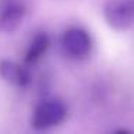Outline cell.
I'll return each instance as SVG.
<instances>
[{"mask_svg":"<svg viewBox=\"0 0 134 134\" xmlns=\"http://www.w3.org/2000/svg\"><path fill=\"white\" fill-rule=\"evenodd\" d=\"M67 117V107L62 100H44L34 108L31 126L36 130H47L59 126Z\"/></svg>","mask_w":134,"mask_h":134,"instance_id":"obj_1","label":"cell"},{"mask_svg":"<svg viewBox=\"0 0 134 134\" xmlns=\"http://www.w3.org/2000/svg\"><path fill=\"white\" fill-rule=\"evenodd\" d=\"M107 24L114 30H127L134 23V2L131 0H110L104 6Z\"/></svg>","mask_w":134,"mask_h":134,"instance_id":"obj_2","label":"cell"},{"mask_svg":"<svg viewBox=\"0 0 134 134\" xmlns=\"http://www.w3.org/2000/svg\"><path fill=\"white\" fill-rule=\"evenodd\" d=\"M62 43L64 52L73 59H86L90 54L91 47H93L90 34L84 29L80 27L69 29L63 34Z\"/></svg>","mask_w":134,"mask_h":134,"instance_id":"obj_3","label":"cell"},{"mask_svg":"<svg viewBox=\"0 0 134 134\" xmlns=\"http://www.w3.org/2000/svg\"><path fill=\"white\" fill-rule=\"evenodd\" d=\"M26 7L20 0H6L0 4V30L6 33L16 31L23 23Z\"/></svg>","mask_w":134,"mask_h":134,"instance_id":"obj_4","label":"cell"},{"mask_svg":"<svg viewBox=\"0 0 134 134\" xmlns=\"http://www.w3.org/2000/svg\"><path fill=\"white\" fill-rule=\"evenodd\" d=\"M0 77L17 87H26L31 81L30 71L26 67L10 60H0Z\"/></svg>","mask_w":134,"mask_h":134,"instance_id":"obj_5","label":"cell"},{"mask_svg":"<svg viewBox=\"0 0 134 134\" xmlns=\"http://www.w3.org/2000/svg\"><path fill=\"white\" fill-rule=\"evenodd\" d=\"M49 49V37H47L46 33H39L34 36V39L31 40L30 46L27 49L26 53V60L27 64H33V63H37L41 57L44 56V53Z\"/></svg>","mask_w":134,"mask_h":134,"instance_id":"obj_6","label":"cell"},{"mask_svg":"<svg viewBox=\"0 0 134 134\" xmlns=\"http://www.w3.org/2000/svg\"><path fill=\"white\" fill-rule=\"evenodd\" d=\"M113 134H133V133L129 131V130H126V129H120V130H116Z\"/></svg>","mask_w":134,"mask_h":134,"instance_id":"obj_7","label":"cell"}]
</instances>
